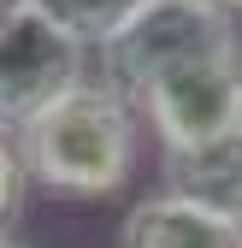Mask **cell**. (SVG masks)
<instances>
[{"mask_svg": "<svg viewBox=\"0 0 242 248\" xmlns=\"http://www.w3.org/2000/svg\"><path fill=\"white\" fill-rule=\"evenodd\" d=\"M118 248H242V225L189 195L154 189L124 213Z\"/></svg>", "mask_w": 242, "mask_h": 248, "instance_id": "cell-5", "label": "cell"}, {"mask_svg": "<svg viewBox=\"0 0 242 248\" xmlns=\"http://www.w3.org/2000/svg\"><path fill=\"white\" fill-rule=\"evenodd\" d=\"M77 83H89V47L47 24L36 6L0 30V136L18 142Z\"/></svg>", "mask_w": 242, "mask_h": 248, "instance_id": "cell-4", "label": "cell"}, {"mask_svg": "<svg viewBox=\"0 0 242 248\" xmlns=\"http://www.w3.org/2000/svg\"><path fill=\"white\" fill-rule=\"evenodd\" d=\"M230 47H242L230 6H219V0H148L101 47V77L136 101L154 77L189 65V59H207V53H230Z\"/></svg>", "mask_w": 242, "mask_h": 248, "instance_id": "cell-2", "label": "cell"}, {"mask_svg": "<svg viewBox=\"0 0 242 248\" xmlns=\"http://www.w3.org/2000/svg\"><path fill=\"white\" fill-rule=\"evenodd\" d=\"M136 112L160 136V154H189L201 142L242 130V47L189 59V65L154 77L136 95Z\"/></svg>", "mask_w": 242, "mask_h": 248, "instance_id": "cell-3", "label": "cell"}, {"mask_svg": "<svg viewBox=\"0 0 242 248\" xmlns=\"http://www.w3.org/2000/svg\"><path fill=\"white\" fill-rule=\"evenodd\" d=\"M0 248H24V242H18V236H12V231H0Z\"/></svg>", "mask_w": 242, "mask_h": 248, "instance_id": "cell-10", "label": "cell"}, {"mask_svg": "<svg viewBox=\"0 0 242 248\" xmlns=\"http://www.w3.org/2000/svg\"><path fill=\"white\" fill-rule=\"evenodd\" d=\"M136 118H142L136 101L124 89H112L106 77L77 83L59 107H47L18 136L30 183L71 195V201H101L112 189H124L136 166V142H142Z\"/></svg>", "mask_w": 242, "mask_h": 248, "instance_id": "cell-1", "label": "cell"}, {"mask_svg": "<svg viewBox=\"0 0 242 248\" xmlns=\"http://www.w3.org/2000/svg\"><path fill=\"white\" fill-rule=\"evenodd\" d=\"M30 6H36L47 24H59L71 42H83V47L101 53L118 30L148 6V0H30Z\"/></svg>", "mask_w": 242, "mask_h": 248, "instance_id": "cell-7", "label": "cell"}, {"mask_svg": "<svg viewBox=\"0 0 242 248\" xmlns=\"http://www.w3.org/2000/svg\"><path fill=\"white\" fill-rule=\"evenodd\" d=\"M219 6H230V12H242V0H219Z\"/></svg>", "mask_w": 242, "mask_h": 248, "instance_id": "cell-11", "label": "cell"}, {"mask_svg": "<svg viewBox=\"0 0 242 248\" xmlns=\"http://www.w3.org/2000/svg\"><path fill=\"white\" fill-rule=\"evenodd\" d=\"M30 12V0H0V30H6V24H18Z\"/></svg>", "mask_w": 242, "mask_h": 248, "instance_id": "cell-9", "label": "cell"}, {"mask_svg": "<svg viewBox=\"0 0 242 248\" xmlns=\"http://www.w3.org/2000/svg\"><path fill=\"white\" fill-rule=\"evenodd\" d=\"M160 189L189 195V201L242 225V130L201 142L189 154H160Z\"/></svg>", "mask_w": 242, "mask_h": 248, "instance_id": "cell-6", "label": "cell"}, {"mask_svg": "<svg viewBox=\"0 0 242 248\" xmlns=\"http://www.w3.org/2000/svg\"><path fill=\"white\" fill-rule=\"evenodd\" d=\"M24 189H30V171H24V154L12 136H0V231H6V219L24 207Z\"/></svg>", "mask_w": 242, "mask_h": 248, "instance_id": "cell-8", "label": "cell"}]
</instances>
